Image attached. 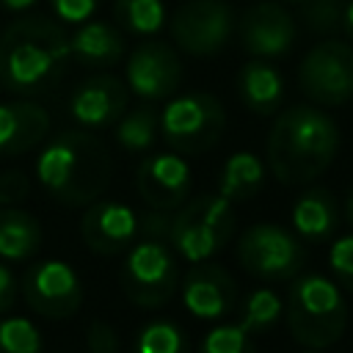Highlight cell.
Segmentation results:
<instances>
[{"mask_svg":"<svg viewBox=\"0 0 353 353\" xmlns=\"http://www.w3.org/2000/svg\"><path fill=\"white\" fill-rule=\"evenodd\" d=\"M108 146L85 130L58 132L36 157L39 185L63 207H85L110 185Z\"/></svg>","mask_w":353,"mask_h":353,"instance_id":"cell-3","label":"cell"},{"mask_svg":"<svg viewBox=\"0 0 353 353\" xmlns=\"http://www.w3.org/2000/svg\"><path fill=\"white\" fill-rule=\"evenodd\" d=\"M265 152L268 168L281 185H309L334 163L339 127L320 105H292L276 116Z\"/></svg>","mask_w":353,"mask_h":353,"instance_id":"cell-1","label":"cell"},{"mask_svg":"<svg viewBox=\"0 0 353 353\" xmlns=\"http://www.w3.org/2000/svg\"><path fill=\"white\" fill-rule=\"evenodd\" d=\"M22 298L25 303L47 317V320H66L77 314L83 303V284L72 265L61 259H41L33 262L22 276Z\"/></svg>","mask_w":353,"mask_h":353,"instance_id":"cell-11","label":"cell"},{"mask_svg":"<svg viewBox=\"0 0 353 353\" xmlns=\"http://www.w3.org/2000/svg\"><path fill=\"white\" fill-rule=\"evenodd\" d=\"M80 237L97 256H119L138 240V212L113 199H97L85 204L80 221Z\"/></svg>","mask_w":353,"mask_h":353,"instance_id":"cell-14","label":"cell"},{"mask_svg":"<svg viewBox=\"0 0 353 353\" xmlns=\"http://www.w3.org/2000/svg\"><path fill=\"white\" fill-rule=\"evenodd\" d=\"M113 19L124 33L154 36L165 28V3L163 0H113Z\"/></svg>","mask_w":353,"mask_h":353,"instance_id":"cell-24","label":"cell"},{"mask_svg":"<svg viewBox=\"0 0 353 353\" xmlns=\"http://www.w3.org/2000/svg\"><path fill=\"white\" fill-rule=\"evenodd\" d=\"M240 102L256 116H273L284 99V77L268 58H251L237 74Z\"/></svg>","mask_w":353,"mask_h":353,"instance_id":"cell-20","label":"cell"},{"mask_svg":"<svg viewBox=\"0 0 353 353\" xmlns=\"http://www.w3.org/2000/svg\"><path fill=\"white\" fill-rule=\"evenodd\" d=\"M50 132V113L33 99L0 102V157L36 149Z\"/></svg>","mask_w":353,"mask_h":353,"instance_id":"cell-18","label":"cell"},{"mask_svg":"<svg viewBox=\"0 0 353 353\" xmlns=\"http://www.w3.org/2000/svg\"><path fill=\"white\" fill-rule=\"evenodd\" d=\"M124 83L135 97L146 102L168 99L182 83V61L168 41L149 39L127 55Z\"/></svg>","mask_w":353,"mask_h":353,"instance_id":"cell-12","label":"cell"},{"mask_svg":"<svg viewBox=\"0 0 353 353\" xmlns=\"http://www.w3.org/2000/svg\"><path fill=\"white\" fill-rule=\"evenodd\" d=\"M303 353H320V350H314V347H306V350H303Z\"/></svg>","mask_w":353,"mask_h":353,"instance_id":"cell-41","label":"cell"},{"mask_svg":"<svg viewBox=\"0 0 353 353\" xmlns=\"http://www.w3.org/2000/svg\"><path fill=\"white\" fill-rule=\"evenodd\" d=\"M72 61L69 33L47 17H19L0 33V88L33 97L61 80Z\"/></svg>","mask_w":353,"mask_h":353,"instance_id":"cell-2","label":"cell"},{"mask_svg":"<svg viewBox=\"0 0 353 353\" xmlns=\"http://www.w3.org/2000/svg\"><path fill=\"white\" fill-rule=\"evenodd\" d=\"M342 33L353 41V0L345 3V19H342Z\"/></svg>","mask_w":353,"mask_h":353,"instance_id":"cell-38","label":"cell"},{"mask_svg":"<svg viewBox=\"0 0 353 353\" xmlns=\"http://www.w3.org/2000/svg\"><path fill=\"white\" fill-rule=\"evenodd\" d=\"M292 226L301 240L323 243L339 226V201L328 188H309L292 204Z\"/></svg>","mask_w":353,"mask_h":353,"instance_id":"cell-21","label":"cell"},{"mask_svg":"<svg viewBox=\"0 0 353 353\" xmlns=\"http://www.w3.org/2000/svg\"><path fill=\"white\" fill-rule=\"evenodd\" d=\"M99 3L102 0H50V8L55 11L58 19L80 25V22H88L97 14Z\"/></svg>","mask_w":353,"mask_h":353,"instance_id":"cell-33","label":"cell"},{"mask_svg":"<svg viewBox=\"0 0 353 353\" xmlns=\"http://www.w3.org/2000/svg\"><path fill=\"white\" fill-rule=\"evenodd\" d=\"M345 221L353 226V188H350L347 196H345Z\"/></svg>","mask_w":353,"mask_h":353,"instance_id":"cell-39","label":"cell"},{"mask_svg":"<svg viewBox=\"0 0 353 353\" xmlns=\"http://www.w3.org/2000/svg\"><path fill=\"white\" fill-rule=\"evenodd\" d=\"M160 132V113L152 105H141L130 113H121L116 121V141L127 152H146L157 141Z\"/></svg>","mask_w":353,"mask_h":353,"instance_id":"cell-25","label":"cell"},{"mask_svg":"<svg viewBox=\"0 0 353 353\" xmlns=\"http://www.w3.org/2000/svg\"><path fill=\"white\" fill-rule=\"evenodd\" d=\"M171 229V212L168 210H154L149 207L146 212L138 215V234L146 240H165Z\"/></svg>","mask_w":353,"mask_h":353,"instance_id":"cell-34","label":"cell"},{"mask_svg":"<svg viewBox=\"0 0 353 353\" xmlns=\"http://www.w3.org/2000/svg\"><path fill=\"white\" fill-rule=\"evenodd\" d=\"M39 0H0V6L6 11H14V14H22V11H30Z\"/></svg>","mask_w":353,"mask_h":353,"instance_id":"cell-37","label":"cell"},{"mask_svg":"<svg viewBox=\"0 0 353 353\" xmlns=\"http://www.w3.org/2000/svg\"><path fill=\"white\" fill-rule=\"evenodd\" d=\"M196 353H256V345H254V336L245 334L237 323L234 325H218L212 328Z\"/></svg>","mask_w":353,"mask_h":353,"instance_id":"cell-30","label":"cell"},{"mask_svg":"<svg viewBox=\"0 0 353 353\" xmlns=\"http://www.w3.org/2000/svg\"><path fill=\"white\" fill-rule=\"evenodd\" d=\"M168 30L182 52L210 58L229 44L234 33V11L223 0H188L171 14Z\"/></svg>","mask_w":353,"mask_h":353,"instance_id":"cell-10","label":"cell"},{"mask_svg":"<svg viewBox=\"0 0 353 353\" xmlns=\"http://www.w3.org/2000/svg\"><path fill=\"white\" fill-rule=\"evenodd\" d=\"M279 3H284V6H303L306 0H279Z\"/></svg>","mask_w":353,"mask_h":353,"instance_id":"cell-40","label":"cell"},{"mask_svg":"<svg viewBox=\"0 0 353 353\" xmlns=\"http://www.w3.org/2000/svg\"><path fill=\"white\" fill-rule=\"evenodd\" d=\"M290 336L314 350H325L345 334L347 325V303L342 295V287L320 273L301 276L284 306Z\"/></svg>","mask_w":353,"mask_h":353,"instance_id":"cell-4","label":"cell"},{"mask_svg":"<svg viewBox=\"0 0 353 353\" xmlns=\"http://www.w3.org/2000/svg\"><path fill=\"white\" fill-rule=\"evenodd\" d=\"M265 182V165L251 152H234L226 157L221 176H218V196L226 201H248L262 190Z\"/></svg>","mask_w":353,"mask_h":353,"instance_id":"cell-23","label":"cell"},{"mask_svg":"<svg viewBox=\"0 0 353 353\" xmlns=\"http://www.w3.org/2000/svg\"><path fill=\"white\" fill-rule=\"evenodd\" d=\"M182 301L199 320L226 317L237 303V284L229 270L212 262H193L182 279Z\"/></svg>","mask_w":353,"mask_h":353,"instance_id":"cell-17","label":"cell"},{"mask_svg":"<svg viewBox=\"0 0 353 353\" xmlns=\"http://www.w3.org/2000/svg\"><path fill=\"white\" fill-rule=\"evenodd\" d=\"M85 347H88V353H121L119 334L108 320H91L88 323Z\"/></svg>","mask_w":353,"mask_h":353,"instance_id":"cell-32","label":"cell"},{"mask_svg":"<svg viewBox=\"0 0 353 353\" xmlns=\"http://www.w3.org/2000/svg\"><path fill=\"white\" fill-rule=\"evenodd\" d=\"M328 268L334 273V281L345 292H353V234L334 240V245L328 251Z\"/></svg>","mask_w":353,"mask_h":353,"instance_id":"cell-31","label":"cell"},{"mask_svg":"<svg viewBox=\"0 0 353 353\" xmlns=\"http://www.w3.org/2000/svg\"><path fill=\"white\" fill-rule=\"evenodd\" d=\"M17 295H19V284H17V276H14V270H11L6 262H0V314L14 309V303H17Z\"/></svg>","mask_w":353,"mask_h":353,"instance_id":"cell-36","label":"cell"},{"mask_svg":"<svg viewBox=\"0 0 353 353\" xmlns=\"http://www.w3.org/2000/svg\"><path fill=\"white\" fill-rule=\"evenodd\" d=\"M124 265L119 273L124 295L141 309H157L174 298L179 287V265L165 245V240H135L124 251Z\"/></svg>","mask_w":353,"mask_h":353,"instance_id":"cell-7","label":"cell"},{"mask_svg":"<svg viewBox=\"0 0 353 353\" xmlns=\"http://www.w3.org/2000/svg\"><path fill=\"white\" fill-rule=\"evenodd\" d=\"M135 188L146 207L174 212L190 199V165L179 152H157L135 168Z\"/></svg>","mask_w":353,"mask_h":353,"instance_id":"cell-15","label":"cell"},{"mask_svg":"<svg viewBox=\"0 0 353 353\" xmlns=\"http://www.w3.org/2000/svg\"><path fill=\"white\" fill-rule=\"evenodd\" d=\"M130 88L116 74H91L77 83L69 97V113L83 130H102L121 119L127 110Z\"/></svg>","mask_w":353,"mask_h":353,"instance_id":"cell-16","label":"cell"},{"mask_svg":"<svg viewBox=\"0 0 353 353\" xmlns=\"http://www.w3.org/2000/svg\"><path fill=\"white\" fill-rule=\"evenodd\" d=\"M30 190V179L22 174V171H3L0 174V204L6 207H14L19 204Z\"/></svg>","mask_w":353,"mask_h":353,"instance_id":"cell-35","label":"cell"},{"mask_svg":"<svg viewBox=\"0 0 353 353\" xmlns=\"http://www.w3.org/2000/svg\"><path fill=\"white\" fill-rule=\"evenodd\" d=\"M237 262L262 281H290L301 273L306 251L292 232L276 223H254L237 240Z\"/></svg>","mask_w":353,"mask_h":353,"instance_id":"cell-9","label":"cell"},{"mask_svg":"<svg viewBox=\"0 0 353 353\" xmlns=\"http://www.w3.org/2000/svg\"><path fill=\"white\" fill-rule=\"evenodd\" d=\"M69 47H72V58H77L83 66L91 69L116 66L127 52L124 30L119 25L91 22V19L80 22V28L69 36Z\"/></svg>","mask_w":353,"mask_h":353,"instance_id":"cell-19","label":"cell"},{"mask_svg":"<svg viewBox=\"0 0 353 353\" xmlns=\"http://www.w3.org/2000/svg\"><path fill=\"white\" fill-rule=\"evenodd\" d=\"M226 127V110L218 97L204 91L179 94L165 102L160 113V135L171 152L201 154L212 149Z\"/></svg>","mask_w":353,"mask_h":353,"instance_id":"cell-6","label":"cell"},{"mask_svg":"<svg viewBox=\"0 0 353 353\" xmlns=\"http://www.w3.org/2000/svg\"><path fill=\"white\" fill-rule=\"evenodd\" d=\"M298 85L312 105L339 108L353 99V44L325 36L298 63Z\"/></svg>","mask_w":353,"mask_h":353,"instance_id":"cell-8","label":"cell"},{"mask_svg":"<svg viewBox=\"0 0 353 353\" xmlns=\"http://www.w3.org/2000/svg\"><path fill=\"white\" fill-rule=\"evenodd\" d=\"M237 218L232 210V201L223 196H196L188 199L182 207L171 215L168 240L176 248L179 256L188 262H207L218 251L226 248V243L234 237Z\"/></svg>","mask_w":353,"mask_h":353,"instance_id":"cell-5","label":"cell"},{"mask_svg":"<svg viewBox=\"0 0 353 353\" xmlns=\"http://www.w3.org/2000/svg\"><path fill=\"white\" fill-rule=\"evenodd\" d=\"M281 312H284L281 298H279L273 290L262 287V290H254V292L245 298V303H243V309H240L237 325H240L245 334H251V336H262V334H268V331L276 328Z\"/></svg>","mask_w":353,"mask_h":353,"instance_id":"cell-26","label":"cell"},{"mask_svg":"<svg viewBox=\"0 0 353 353\" xmlns=\"http://www.w3.org/2000/svg\"><path fill=\"white\" fill-rule=\"evenodd\" d=\"M0 353H44V339L28 317L0 320Z\"/></svg>","mask_w":353,"mask_h":353,"instance_id":"cell-28","label":"cell"},{"mask_svg":"<svg viewBox=\"0 0 353 353\" xmlns=\"http://www.w3.org/2000/svg\"><path fill=\"white\" fill-rule=\"evenodd\" d=\"M132 353H190V339L174 320H152L135 334Z\"/></svg>","mask_w":353,"mask_h":353,"instance_id":"cell-27","label":"cell"},{"mask_svg":"<svg viewBox=\"0 0 353 353\" xmlns=\"http://www.w3.org/2000/svg\"><path fill=\"white\" fill-rule=\"evenodd\" d=\"M240 41L251 58H284L298 41V22L284 3L259 0L240 19Z\"/></svg>","mask_w":353,"mask_h":353,"instance_id":"cell-13","label":"cell"},{"mask_svg":"<svg viewBox=\"0 0 353 353\" xmlns=\"http://www.w3.org/2000/svg\"><path fill=\"white\" fill-rule=\"evenodd\" d=\"M41 248V226L36 215L6 207L0 210V259L6 262H28Z\"/></svg>","mask_w":353,"mask_h":353,"instance_id":"cell-22","label":"cell"},{"mask_svg":"<svg viewBox=\"0 0 353 353\" xmlns=\"http://www.w3.org/2000/svg\"><path fill=\"white\" fill-rule=\"evenodd\" d=\"M345 3L347 0H306L303 3V22H306V28L312 33H320V36L342 33Z\"/></svg>","mask_w":353,"mask_h":353,"instance_id":"cell-29","label":"cell"}]
</instances>
